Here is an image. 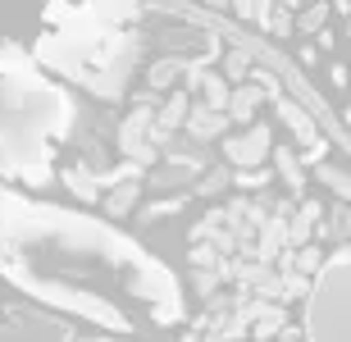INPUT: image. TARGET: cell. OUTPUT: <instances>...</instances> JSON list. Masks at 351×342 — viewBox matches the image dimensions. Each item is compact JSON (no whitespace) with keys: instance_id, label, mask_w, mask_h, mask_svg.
Segmentation results:
<instances>
[{"instance_id":"cell-1","label":"cell","mask_w":351,"mask_h":342,"mask_svg":"<svg viewBox=\"0 0 351 342\" xmlns=\"http://www.w3.org/2000/svg\"><path fill=\"white\" fill-rule=\"evenodd\" d=\"M178 342H306L278 302L242 297V292H210L196 319Z\"/></svg>"},{"instance_id":"cell-2","label":"cell","mask_w":351,"mask_h":342,"mask_svg":"<svg viewBox=\"0 0 351 342\" xmlns=\"http://www.w3.org/2000/svg\"><path fill=\"white\" fill-rule=\"evenodd\" d=\"M306 342H351V247L338 251L315 278Z\"/></svg>"}]
</instances>
